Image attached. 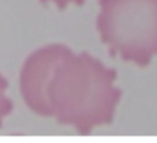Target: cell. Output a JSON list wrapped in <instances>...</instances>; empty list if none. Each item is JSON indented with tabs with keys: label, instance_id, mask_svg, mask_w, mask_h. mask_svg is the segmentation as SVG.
<instances>
[{
	"label": "cell",
	"instance_id": "cell-1",
	"mask_svg": "<svg viewBox=\"0 0 157 143\" xmlns=\"http://www.w3.org/2000/svg\"><path fill=\"white\" fill-rule=\"evenodd\" d=\"M110 81L96 60L48 48L29 57L21 83L29 106L87 133L110 119L118 98Z\"/></svg>",
	"mask_w": 157,
	"mask_h": 143
}]
</instances>
